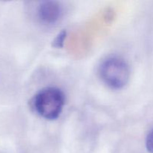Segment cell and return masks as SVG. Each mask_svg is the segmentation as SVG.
Wrapping results in <instances>:
<instances>
[{
	"mask_svg": "<svg viewBox=\"0 0 153 153\" xmlns=\"http://www.w3.org/2000/svg\"><path fill=\"white\" fill-rule=\"evenodd\" d=\"M146 147L148 152L153 153V128L149 131L147 137H146Z\"/></svg>",
	"mask_w": 153,
	"mask_h": 153,
	"instance_id": "5",
	"label": "cell"
},
{
	"mask_svg": "<svg viewBox=\"0 0 153 153\" xmlns=\"http://www.w3.org/2000/svg\"><path fill=\"white\" fill-rule=\"evenodd\" d=\"M66 36H67V32L65 31H61L60 34H58V35L55 37V39L54 40L53 43H52V46L54 47L60 48L62 47L63 44H64V41L66 38Z\"/></svg>",
	"mask_w": 153,
	"mask_h": 153,
	"instance_id": "4",
	"label": "cell"
},
{
	"mask_svg": "<svg viewBox=\"0 0 153 153\" xmlns=\"http://www.w3.org/2000/svg\"><path fill=\"white\" fill-rule=\"evenodd\" d=\"M100 75L108 86L114 89H120L126 86L129 80L130 69L123 59L112 57L102 63Z\"/></svg>",
	"mask_w": 153,
	"mask_h": 153,
	"instance_id": "2",
	"label": "cell"
},
{
	"mask_svg": "<svg viewBox=\"0 0 153 153\" xmlns=\"http://www.w3.org/2000/svg\"><path fill=\"white\" fill-rule=\"evenodd\" d=\"M37 13L39 18L45 23H55L61 17L62 7L58 1H45L39 6Z\"/></svg>",
	"mask_w": 153,
	"mask_h": 153,
	"instance_id": "3",
	"label": "cell"
},
{
	"mask_svg": "<svg viewBox=\"0 0 153 153\" xmlns=\"http://www.w3.org/2000/svg\"><path fill=\"white\" fill-rule=\"evenodd\" d=\"M65 103L64 94L59 88L48 87L34 96L33 105L37 113L42 117L52 120L60 116Z\"/></svg>",
	"mask_w": 153,
	"mask_h": 153,
	"instance_id": "1",
	"label": "cell"
}]
</instances>
